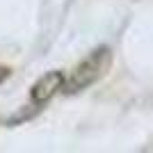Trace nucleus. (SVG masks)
<instances>
[{
	"label": "nucleus",
	"instance_id": "nucleus-1",
	"mask_svg": "<svg viewBox=\"0 0 153 153\" xmlns=\"http://www.w3.org/2000/svg\"><path fill=\"white\" fill-rule=\"evenodd\" d=\"M110 66H112V51L108 46H101V48L91 51L76 69L71 71L69 78H64V85H62L64 94L73 96L78 91H85L87 87L96 85L98 80H103L108 76Z\"/></svg>",
	"mask_w": 153,
	"mask_h": 153
},
{
	"label": "nucleus",
	"instance_id": "nucleus-2",
	"mask_svg": "<svg viewBox=\"0 0 153 153\" xmlns=\"http://www.w3.org/2000/svg\"><path fill=\"white\" fill-rule=\"evenodd\" d=\"M62 85H64V73H62V71H48V73H44L37 82L32 85V89H30L32 105L44 108L57 91H62Z\"/></svg>",
	"mask_w": 153,
	"mask_h": 153
},
{
	"label": "nucleus",
	"instance_id": "nucleus-3",
	"mask_svg": "<svg viewBox=\"0 0 153 153\" xmlns=\"http://www.w3.org/2000/svg\"><path fill=\"white\" fill-rule=\"evenodd\" d=\"M12 76V69H9V66H2V64H0V85L5 82L7 78Z\"/></svg>",
	"mask_w": 153,
	"mask_h": 153
}]
</instances>
